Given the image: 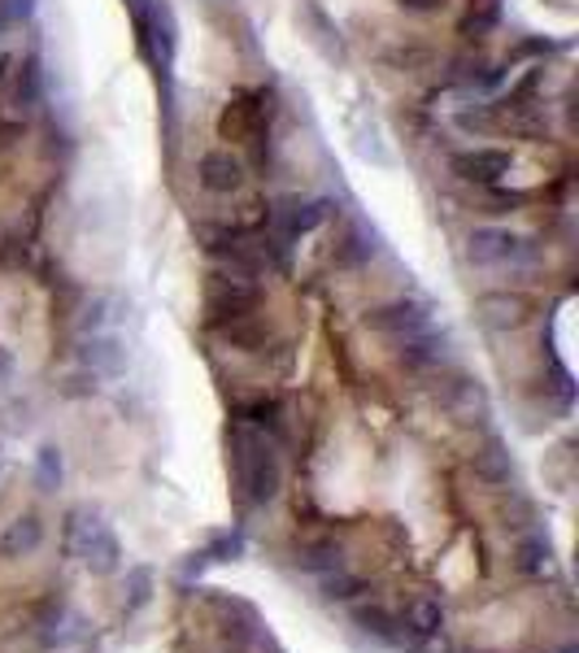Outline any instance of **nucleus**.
I'll return each mask as SVG.
<instances>
[{
	"mask_svg": "<svg viewBox=\"0 0 579 653\" xmlns=\"http://www.w3.org/2000/svg\"><path fill=\"white\" fill-rule=\"evenodd\" d=\"M0 461H4V457H0Z\"/></svg>",
	"mask_w": 579,
	"mask_h": 653,
	"instance_id": "26",
	"label": "nucleus"
},
{
	"mask_svg": "<svg viewBox=\"0 0 579 653\" xmlns=\"http://www.w3.org/2000/svg\"><path fill=\"white\" fill-rule=\"evenodd\" d=\"M74 357L91 370V374H122L126 370V344L118 331H96V335H78Z\"/></svg>",
	"mask_w": 579,
	"mask_h": 653,
	"instance_id": "9",
	"label": "nucleus"
},
{
	"mask_svg": "<svg viewBox=\"0 0 579 653\" xmlns=\"http://www.w3.org/2000/svg\"><path fill=\"white\" fill-rule=\"evenodd\" d=\"M39 544H44V522H39L35 514H17V518H9L4 531H0V557H9V562L30 557Z\"/></svg>",
	"mask_w": 579,
	"mask_h": 653,
	"instance_id": "13",
	"label": "nucleus"
},
{
	"mask_svg": "<svg viewBox=\"0 0 579 653\" xmlns=\"http://www.w3.org/2000/svg\"><path fill=\"white\" fill-rule=\"evenodd\" d=\"M135 30H139V48L152 61V70L161 78H170L174 57H178V17L165 0H139L135 4Z\"/></svg>",
	"mask_w": 579,
	"mask_h": 653,
	"instance_id": "2",
	"label": "nucleus"
},
{
	"mask_svg": "<svg viewBox=\"0 0 579 653\" xmlns=\"http://www.w3.org/2000/svg\"><path fill=\"white\" fill-rule=\"evenodd\" d=\"M401 9H414V13H431V9H440L444 0H396Z\"/></svg>",
	"mask_w": 579,
	"mask_h": 653,
	"instance_id": "24",
	"label": "nucleus"
},
{
	"mask_svg": "<svg viewBox=\"0 0 579 653\" xmlns=\"http://www.w3.org/2000/svg\"><path fill=\"white\" fill-rule=\"evenodd\" d=\"M509 165H514V157L505 148H461V152H453V174L466 178V183H483V187L505 178Z\"/></svg>",
	"mask_w": 579,
	"mask_h": 653,
	"instance_id": "10",
	"label": "nucleus"
},
{
	"mask_svg": "<svg viewBox=\"0 0 579 653\" xmlns=\"http://www.w3.org/2000/svg\"><path fill=\"white\" fill-rule=\"evenodd\" d=\"M479 475H488V479H505V475H509V457L492 444V448L479 457Z\"/></svg>",
	"mask_w": 579,
	"mask_h": 653,
	"instance_id": "22",
	"label": "nucleus"
},
{
	"mask_svg": "<svg viewBox=\"0 0 579 653\" xmlns=\"http://www.w3.org/2000/svg\"><path fill=\"white\" fill-rule=\"evenodd\" d=\"M131 4H139V0H131Z\"/></svg>",
	"mask_w": 579,
	"mask_h": 653,
	"instance_id": "25",
	"label": "nucleus"
},
{
	"mask_svg": "<svg viewBox=\"0 0 579 653\" xmlns=\"http://www.w3.org/2000/svg\"><path fill=\"white\" fill-rule=\"evenodd\" d=\"M261 300V287L252 283L248 270H213L205 283V309L213 313V322H231L252 313Z\"/></svg>",
	"mask_w": 579,
	"mask_h": 653,
	"instance_id": "3",
	"label": "nucleus"
},
{
	"mask_svg": "<svg viewBox=\"0 0 579 653\" xmlns=\"http://www.w3.org/2000/svg\"><path fill=\"white\" fill-rule=\"evenodd\" d=\"M501 22V0H470L461 13V35H488Z\"/></svg>",
	"mask_w": 579,
	"mask_h": 653,
	"instance_id": "18",
	"label": "nucleus"
},
{
	"mask_svg": "<svg viewBox=\"0 0 579 653\" xmlns=\"http://www.w3.org/2000/svg\"><path fill=\"white\" fill-rule=\"evenodd\" d=\"M305 17H309V22L318 26V35H313V44L322 48V57H331V61H340V57H344V44H340V30H335V26L327 22V13H322V9H318V4L309 0V4H305Z\"/></svg>",
	"mask_w": 579,
	"mask_h": 653,
	"instance_id": "19",
	"label": "nucleus"
},
{
	"mask_svg": "<svg viewBox=\"0 0 579 653\" xmlns=\"http://www.w3.org/2000/svg\"><path fill=\"white\" fill-rule=\"evenodd\" d=\"M401 627H405L409 640H431V636L444 627V605H440L435 596H418V601H409Z\"/></svg>",
	"mask_w": 579,
	"mask_h": 653,
	"instance_id": "15",
	"label": "nucleus"
},
{
	"mask_svg": "<svg viewBox=\"0 0 579 653\" xmlns=\"http://www.w3.org/2000/svg\"><path fill=\"white\" fill-rule=\"evenodd\" d=\"M231 470H235V488L244 496V505H266L279 492V453L270 444L266 431H257L252 422H235L231 427Z\"/></svg>",
	"mask_w": 579,
	"mask_h": 653,
	"instance_id": "1",
	"label": "nucleus"
},
{
	"mask_svg": "<svg viewBox=\"0 0 579 653\" xmlns=\"http://www.w3.org/2000/svg\"><path fill=\"white\" fill-rule=\"evenodd\" d=\"M13 374H17V366H13V353H9V348H0V396L9 392Z\"/></svg>",
	"mask_w": 579,
	"mask_h": 653,
	"instance_id": "23",
	"label": "nucleus"
},
{
	"mask_svg": "<svg viewBox=\"0 0 579 653\" xmlns=\"http://www.w3.org/2000/svg\"><path fill=\"white\" fill-rule=\"evenodd\" d=\"M126 322V296L122 292H96L83 313H78V335H96V331H118Z\"/></svg>",
	"mask_w": 579,
	"mask_h": 653,
	"instance_id": "12",
	"label": "nucleus"
},
{
	"mask_svg": "<svg viewBox=\"0 0 579 653\" xmlns=\"http://www.w3.org/2000/svg\"><path fill=\"white\" fill-rule=\"evenodd\" d=\"M196 178L205 192L213 196H231L244 187V161L231 152V148H209L200 161H196Z\"/></svg>",
	"mask_w": 579,
	"mask_h": 653,
	"instance_id": "8",
	"label": "nucleus"
},
{
	"mask_svg": "<svg viewBox=\"0 0 579 653\" xmlns=\"http://www.w3.org/2000/svg\"><path fill=\"white\" fill-rule=\"evenodd\" d=\"M70 553L78 562H87L91 570H100V575H109L118 566V540H113L109 522L100 514H91V509H74L70 514Z\"/></svg>",
	"mask_w": 579,
	"mask_h": 653,
	"instance_id": "4",
	"label": "nucleus"
},
{
	"mask_svg": "<svg viewBox=\"0 0 579 653\" xmlns=\"http://www.w3.org/2000/svg\"><path fill=\"white\" fill-rule=\"evenodd\" d=\"M370 252H374V235L353 218L344 231H340V239H335V266H344V270H357V266H366L370 261Z\"/></svg>",
	"mask_w": 579,
	"mask_h": 653,
	"instance_id": "14",
	"label": "nucleus"
},
{
	"mask_svg": "<svg viewBox=\"0 0 579 653\" xmlns=\"http://www.w3.org/2000/svg\"><path fill=\"white\" fill-rule=\"evenodd\" d=\"M479 313H483L488 326L509 331V326H518V322L527 318V300H522V296H509V292H488V296L479 300Z\"/></svg>",
	"mask_w": 579,
	"mask_h": 653,
	"instance_id": "17",
	"label": "nucleus"
},
{
	"mask_svg": "<svg viewBox=\"0 0 579 653\" xmlns=\"http://www.w3.org/2000/svg\"><path fill=\"white\" fill-rule=\"evenodd\" d=\"M218 135H222V139H261V135H266V113H261V104H252V96L226 100V109H222V118H218Z\"/></svg>",
	"mask_w": 579,
	"mask_h": 653,
	"instance_id": "11",
	"label": "nucleus"
},
{
	"mask_svg": "<svg viewBox=\"0 0 579 653\" xmlns=\"http://www.w3.org/2000/svg\"><path fill=\"white\" fill-rule=\"evenodd\" d=\"M322 218H327V200H309V196H283V200H274V209H270V222H274V235H279V239H300V235H309Z\"/></svg>",
	"mask_w": 579,
	"mask_h": 653,
	"instance_id": "7",
	"label": "nucleus"
},
{
	"mask_svg": "<svg viewBox=\"0 0 579 653\" xmlns=\"http://www.w3.org/2000/svg\"><path fill=\"white\" fill-rule=\"evenodd\" d=\"M300 566H305V570H313V575H327V570L344 566V557H340V549H335V544H309V549L300 553Z\"/></svg>",
	"mask_w": 579,
	"mask_h": 653,
	"instance_id": "21",
	"label": "nucleus"
},
{
	"mask_svg": "<svg viewBox=\"0 0 579 653\" xmlns=\"http://www.w3.org/2000/svg\"><path fill=\"white\" fill-rule=\"evenodd\" d=\"M61 470H65V466H61V448H57V444H44L39 457H35V483H39L44 492H52V488L61 483Z\"/></svg>",
	"mask_w": 579,
	"mask_h": 653,
	"instance_id": "20",
	"label": "nucleus"
},
{
	"mask_svg": "<svg viewBox=\"0 0 579 653\" xmlns=\"http://www.w3.org/2000/svg\"><path fill=\"white\" fill-rule=\"evenodd\" d=\"M531 252V239L509 226H475L466 239V257L475 266H514Z\"/></svg>",
	"mask_w": 579,
	"mask_h": 653,
	"instance_id": "5",
	"label": "nucleus"
},
{
	"mask_svg": "<svg viewBox=\"0 0 579 653\" xmlns=\"http://www.w3.org/2000/svg\"><path fill=\"white\" fill-rule=\"evenodd\" d=\"M366 326L379 331V335H392L401 344L409 335L431 331V309L422 300H387V305H379V309L366 313Z\"/></svg>",
	"mask_w": 579,
	"mask_h": 653,
	"instance_id": "6",
	"label": "nucleus"
},
{
	"mask_svg": "<svg viewBox=\"0 0 579 653\" xmlns=\"http://www.w3.org/2000/svg\"><path fill=\"white\" fill-rule=\"evenodd\" d=\"M39 100H44V70H39V57H22L17 70H13V109L30 113Z\"/></svg>",
	"mask_w": 579,
	"mask_h": 653,
	"instance_id": "16",
	"label": "nucleus"
}]
</instances>
